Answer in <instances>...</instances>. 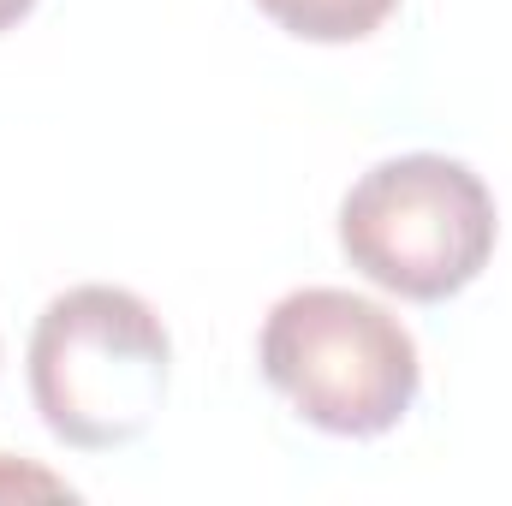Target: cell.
I'll use <instances>...</instances> for the list:
<instances>
[{"label": "cell", "mask_w": 512, "mask_h": 506, "mask_svg": "<svg viewBox=\"0 0 512 506\" xmlns=\"http://www.w3.org/2000/svg\"><path fill=\"white\" fill-rule=\"evenodd\" d=\"M24 364L48 435L78 453H108L155 423L167 399L173 340L149 298L90 280L48 298V310L30 328Z\"/></svg>", "instance_id": "obj_1"}, {"label": "cell", "mask_w": 512, "mask_h": 506, "mask_svg": "<svg viewBox=\"0 0 512 506\" xmlns=\"http://www.w3.org/2000/svg\"><path fill=\"white\" fill-rule=\"evenodd\" d=\"M256 364L310 429L346 441L387 435L423 387L411 328L346 286L286 292L256 334Z\"/></svg>", "instance_id": "obj_2"}, {"label": "cell", "mask_w": 512, "mask_h": 506, "mask_svg": "<svg viewBox=\"0 0 512 506\" xmlns=\"http://www.w3.org/2000/svg\"><path fill=\"white\" fill-rule=\"evenodd\" d=\"M495 197L483 173L417 149L376 161L340 203V251L393 298L441 304L465 292L495 256Z\"/></svg>", "instance_id": "obj_3"}, {"label": "cell", "mask_w": 512, "mask_h": 506, "mask_svg": "<svg viewBox=\"0 0 512 506\" xmlns=\"http://www.w3.org/2000/svg\"><path fill=\"white\" fill-rule=\"evenodd\" d=\"M286 36L304 42H364L370 30H382L387 12L399 0H256Z\"/></svg>", "instance_id": "obj_4"}, {"label": "cell", "mask_w": 512, "mask_h": 506, "mask_svg": "<svg viewBox=\"0 0 512 506\" xmlns=\"http://www.w3.org/2000/svg\"><path fill=\"white\" fill-rule=\"evenodd\" d=\"M12 495H72V489L36 465H18L12 453H0V501H12Z\"/></svg>", "instance_id": "obj_5"}, {"label": "cell", "mask_w": 512, "mask_h": 506, "mask_svg": "<svg viewBox=\"0 0 512 506\" xmlns=\"http://www.w3.org/2000/svg\"><path fill=\"white\" fill-rule=\"evenodd\" d=\"M30 6H36V0H0V30H12V24L30 12Z\"/></svg>", "instance_id": "obj_6"}]
</instances>
